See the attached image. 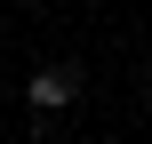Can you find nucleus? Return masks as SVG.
Segmentation results:
<instances>
[{
  "label": "nucleus",
  "instance_id": "nucleus-2",
  "mask_svg": "<svg viewBox=\"0 0 152 144\" xmlns=\"http://www.w3.org/2000/svg\"><path fill=\"white\" fill-rule=\"evenodd\" d=\"M144 80H152V64H144Z\"/></svg>",
  "mask_w": 152,
  "mask_h": 144
},
{
  "label": "nucleus",
  "instance_id": "nucleus-1",
  "mask_svg": "<svg viewBox=\"0 0 152 144\" xmlns=\"http://www.w3.org/2000/svg\"><path fill=\"white\" fill-rule=\"evenodd\" d=\"M32 112H56V104H72V72H32Z\"/></svg>",
  "mask_w": 152,
  "mask_h": 144
}]
</instances>
